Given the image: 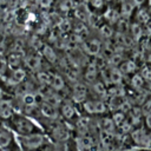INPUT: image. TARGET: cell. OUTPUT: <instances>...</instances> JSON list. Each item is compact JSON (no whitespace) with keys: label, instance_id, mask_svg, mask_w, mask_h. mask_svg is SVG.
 Listing matches in <instances>:
<instances>
[{"label":"cell","instance_id":"ac0fdd59","mask_svg":"<svg viewBox=\"0 0 151 151\" xmlns=\"http://www.w3.org/2000/svg\"><path fill=\"white\" fill-rule=\"evenodd\" d=\"M104 1H107V2H109V1H111V0H104Z\"/></svg>","mask_w":151,"mask_h":151},{"label":"cell","instance_id":"e0dca14e","mask_svg":"<svg viewBox=\"0 0 151 151\" xmlns=\"http://www.w3.org/2000/svg\"><path fill=\"white\" fill-rule=\"evenodd\" d=\"M81 2H84V4H88V2H91V0H81Z\"/></svg>","mask_w":151,"mask_h":151},{"label":"cell","instance_id":"30bf717a","mask_svg":"<svg viewBox=\"0 0 151 151\" xmlns=\"http://www.w3.org/2000/svg\"><path fill=\"white\" fill-rule=\"evenodd\" d=\"M101 33L106 37H110L112 34V29L109 26H101Z\"/></svg>","mask_w":151,"mask_h":151},{"label":"cell","instance_id":"2e32d148","mask_svg":"<svg viewBox=\"0 0 151 151\" xmlns=\"http://www.w3.org/2000/svg\"><path fill=\"white\" fill-rule=\"evenodd\" d=\"M132 1L134 2V5H140V4H142L144 0H132Z\"/></svg>","mask_w":151,"mask_h":151},{"label":"cell","instance_id":"9c48e42d","mask_svg":"<svg viewBox=\"0 0 151 151\" xmlns=\"http://www.w3.org/2000/svg\"><path fill=\"white\" fill-rule=\"evenodd\" d=\"M52 2H53V0H39V5L42 8H48L52 5Z\"/></svg>","mask_w":151,"mask_h":151},{"label":"cell","instance_id":"277c9868","mask_svg":"<svg viewBox=\"0 0 151 151\" xmlns=\"http://www.w3.org/2000/svg\"><path fill=\"white\" fill-rule=\"evenodd\" d=\"M77 2H74L73 0H65L61 5H60V7H61V9L63 11H70V9H73V8H76L77 7Z\"/></svg>","mask_w":151,"mask_h":151},{"label":"cell","instance_id":"d6986e66","mask_svg":"<svg viewBox=\"0 0 151 151\" xmlns=\"http://www.w3.org/2000/svg\"><path fill=\"white\" fill-rule=\"evenodd\" d=\"M150 60H151V55H150Z\"/></svg>","mask_w":151,"mask_h":151},{"label":"cell","instance_id":"5bb4252c","mask_svg":"<svg viewBox=\"0 0 151 151\" xmlns=\"http://www.w3.org/2000/svg\"><path fill=\"white\" fill-rule=\"evenodd\" d=\"M133 68H134V64H133V63L127 61V63L125 64V67H124V70H125V71H127V72H129V71H132Z\"/></svg>","mask_w":151,"mask_h":151},{"label":"cell","instance_id":"5b68a950","mask_svg":"<svg viewBox=\"0 0 151 151\" xmlns=\"http://www.w3.org/2000/svg\"><path fill=\"white\" fill-rule=\"evenodd\" d=\"M131 32H132V35L134 37V39H139V37L142 35V27L138 24H133L131 26Z\"/></svg>","mask_w":151,"mask_h":151},{"label":"cell","instance_id":"3957f363","mask_svg":"<svg viewBox=\"0 0 151 151\" xmlns=\"http://www.w3.org/2000/svg\"><path fill=\"white\" fill-rule=\"evenodd\" d=\"M86 48H87V52L90 54H96L99 51V42L97 40H92L90 44L86 45Z\"/></svg>","mask_w":151,"mask_h":151},{"label":"cell","instance_id":"8992f818","mask_svg":"<svg viewBox=\"0 0 151 151\" xmlns=\"http://www.w3.org/2000/svg\"><path fill=\"white\" fill-rule=\"evenodd\" d=\"M44 53H45L46 58H48L51 61H54V60H55V54H54V52H53V50H52L51 47L46 46L45 50H44Z\"/></svg>","mask_w":151,"mask_h":151},{"label":"cell","instance_id":"52a82bcc","mask_svg":"<svg viewBox=\"0 0 151 151\" xmlns=\"http://www.w3.org/2000/svg\"><path fill=\"white\" fill-rule=\"evenodd\" d=\"M138 18H139V20L142 21V22H147V20L150 19V15H149V13L146 12V11H144V9H142L140 12H139V14H138Z\"/></svg>","mask_w":151,"mask_h":151},{"label":"cell","instance_id":"ba28073f","mask_svg":"<svg viewBox=\"0 0 151 151\" xmlns=\"http://www.w3.org/2000/svg\"><path fill=\"white\" fill-rule=\"evenodd\" d=\"M59 28L61 29V31H68L70 29V27H71V25H70V21L68 20H66V19H63V20H60V22H59Z\"/></svg>","mask_w":151,"mask_h":151},{"label":"cell","instance_id":"4fadbf2b","mask_svg":"<svg viewBox=\"0 0 151 151\" xmlns=\"http://www.w3.org/2000/svg\"><path fill=\"white\" fill-rule=\"evenodd\" d=\"M54 86L55 87H61L63 86V80H61V78L60 77H54Z\"/></svg>","mask_w":151,"mask_h":151},{"label":"cell","instance_id":"7a4b0ae2","mask_svg":"<svg viewBox=\"0 0 151 151\" xmlns=\"http://www.w3.org/2000/svg\"><path fill=\"white\" fill-rule=\"evenodd\" d=\"M104 18H105L106 20L111 21V22H116V21L119 19V13H118L116 9H113V8H109V9L105 12Z\"/></svg>","mask_w":151,"mask_h":151},{"label":"cell","instance_id":"9a60e30c","mask_svg":"<svg viewBox=\"0 0 151 151\" xmlns=\"http://www.w3.org/2000/svg\"><path fill=\"white\" fill-rule=\"evenodd\" d=\"M120 79V73L117 71V70H114L113 72H112V80L113 81H118Z\"/></svg>","mask_w":151,"mask_h":151},{"label":"cell","instance_id":"6da1fadb","mask_svg":"<svg viewBox=\"0 0 151 151\" xmlns=\"http://www.w3.org/2000/svg\"><path fill=\"white\" fill-rule=\"evenodd\" d=\"M134 8V2L130 0H123L122 2V14L125 17H129Z\"/></svg>","mask_w":151,"mask_h":151},{"label":"cell","instance_id":"7c38bea8","mask_svg":"<svg viewBox=\"0 0 151 151\" xmlns=\"http://www.w3.org/2000/svg\"><path fill=\"white\" fill-rule=\"evenodd\" d=\"M91 2H92V5H93V7H96V8H100V7L103 6L104 0H91Z\"/></svg>","mask_w":151,"mask_h":151},{"label":"cell","instance_id":"8fae6325","mask_svg":"<svg viewBox=\"0 0 151 151\" xmlns=\"http://www.w3.org/2000/svg\"><path fill=\"white\" fill-rule=\"evenodd\" d=\"M28 65L31 66V67H37L38 65H39V59H37V58H31L29 60H28Z\"/></svg>","mask_w":151,"mask_h":151}]
</instances>
